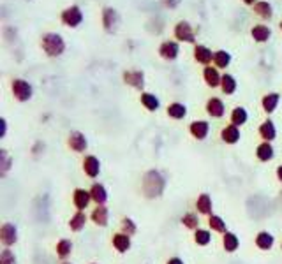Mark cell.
<instances>
[{"mask_svg": "<svg viewBox=\"0 0 282 264\" xmlns=\"http://www.w3.org/2000/svg\"><path fill=\"white\" fill-rule=\"evenodd\" d=\"M166 178L157 169H150L141 178V192L147 199H159L166 190Z\"/></svg>", "mask_w": 282, "mask_h": 264, "instance_id": "6da1fadb", "label": "cell"}, {"mask_svg": "<svg viewBox=\"0 0 282 264\" xmlns=\"http://www.w3.org/2000/svg\"><path fill=\"white\" fill-rule=\"evenodd\" d=\"M43 50L46 51L48 57H60L62 53L65 51V43L62 39V36L58 34H44L43 36Z\"/></svg>", "mask_w": 282, "mask_h": 264, "instance_id": "7a4b0ae2", "label": "cell"}, {"mask_svg": "<svg viewBox=\"0 0 282 264\" xmlns=\"http://www.w3.org/2000/svg\"><path fill=\"white\" fill-rule=\"evenodd\" d=\"M11 90H13V95H15L20 102H27V100H30V99H32V95H34L32 85H30L29 81H25V79H22V78L13 79Z\"/></svg>", "mask_w": 282, "mask_h": 264, "instance_id": "3957f363", "label": "cell"}, {"mask_svg": "<svg viewBox=\"0 0 282 264\" xmlns=\"http://www.w3.org/2000/svg\"><path fill=\"white\" fill-rule=\"evenodd\" d=\"M0 243L8 248L18 243V227L13 222H4L0 227Z\"/></svg>", "mask_w": 282, "mask_h": 264, "instance_id": "277c9868", "label": "cell"}, {"mask_svg": "<svg viewBox=\"0 0 282 264\" xmlns=\"http://www.w3.org/2000/svg\"><path fill=\"white\" fill-rule=\"evenodd\" d=\"M67 145H69V148H71L73 152H76V154H83V152H87V148H88V140L83 132L73 130L67 136Z\"/></svg>", "mask_w": 282, "mask_h": 264, "instance_id": "5b68a950", "label": "cell"}, {"mask_svg": "<svg viewBox=\"0 0 282 264\" xmlns=\"http://www.w3.org/2000/svg\"><path fill=\"white\" fill-rule=\"evenodd\" d=\"M62 22L67 27H71V29H74V27H78L83 22V13L78 6H71V8H67L62 13Z\"/></svg>", "mask_w": 282, "mask_h": 264, "instance_id": "8992f818", "label": "cell"}, {"mask_svg": "<svg viewBox=\"0 0 282 264\" xmlns=\"http://www.w3.org/2000/svg\"><path fill=\"white\" fill-rule=\"evenodd\" d=\"M111 245L115 246V250L118 253H127L132 246V236L125 234V232H115L111 238Z\"/></svg>", "mask_w": 282, "mask_h": 264, "instance_id": "52a82bcc", "label": "cell"}, {"mask_svg": "<svg viewBox=\"0 0 282 264\" xmlns=\"http://www.w3.org/2000/svg\"><path fill=\"white\" fill-rule=\"evenodd\" d=\"M73 203H74V206H76L78 211H85L88 208V204L92 203L90 190L81 189V187L74 189V192H73Z\"/></svg>", "mask_w": 282, "mask_h": 264, "instance_id": "ba28073f", "label": "cell"}, {"mask_svg": "<svg viewBox=\"0 0 282 264\" xmlns=\"http://www.w3.org/2000/svg\"><path fill=\"white\" fill-rule=\"evenodd\" d=\"M90 220L94 222L99 227H108L109 224V208L106 204H101V206H95L94 211L90 213Z\"/></svg>", "mask_w": 282, "mask_h": 264, "instance_id": "9c48e42d", "label": "cell"}, {"mask_svg": "<svg viewBox=\"0 0 282 264\" xmlns=\"http://www.w3.org/2000/svg\"><path fill=\"white\" fill-rule=\"evenodd\" d=\"M122 79L125 85L132 86V88L141 90L145 86V74H143V71H125L122 74Z\"/></svg>", "mask_w": 282, "mask_h": 264, "instance_id": "30bf717a", "label": "cell"}, {"mask_svg": "<svg viewBox=\"0 0 282 264\" xmlns=\"http://www.w3.org/2000/svg\"><path fill=\"white\" fill-rule=\"evenodd\" d=\"M83 173L88 178H97L101 175V161L95 155H87L83 159Z\"/></svg>", "mask_w": 282, "mask_h": 264, "instance_id": "8fae6325", "label": "cell"}, {"mask_svg": "<svg viewBox=\"0 0 282 264\" xmlns=\"http://www.w3.org/2000/svg\"><path fill=\"white\" fill-rule=\"evenodd\" d=\"M196 211H198L199 215H206V217L214 215L212 213V211H214V201H212L210 194H206V192L199 194L198 199H196Z\"/></svg>", "mask_w": 282, "mask_h": 264, "instance_id": "7c38bea8", "label": "cell"}, {"mask_svg": "<svg viewBox=\"0 0 282 264\" xmlns=\"http://www.w3.org/2000/svg\"><path fill=\"white\" fill-rule=\"evenodd\" d=\"M189 132L192 134V138H196L198 141L206 140L210 132V123L206 120H194L189 127Z\"/></svg>", "mask_w": 282, "mask_h": 264, "instance_id": "4fadbf2b", "label": "cell"}, {"mask_svg": "<svg viewBox=\"0 0 282 264\" xmlns=\"http://www.w3.org/2000/svg\"><path fill=\"white\" fill-rule=\"evenodd\" d=\"M90 196H92V201H94L97 206H101V204H106L108 203V189H106L102 183H99V182H95V183H92V187L90 189Z\"/></svg>", "mask_w": 282, "mask_h": 264, "instance_id": "5bb4252c", "label": "cell"}, {"mask_svg": "<svg viewBox=\"0 0 282 264\" xmlns=\"http://www.w3.org/2000/svg\"><path fill=\"white\" fill-rule=\"evenodd\" d=\"M102 25H104L106 32H115L116 25H118V15L113 8H104L102 11Z\"/></svg>", "mask_w": 282, "mask_h": 264, "instance_id": "9a60e30c", "label": "cell"}, {"mask_svg": "<svg viewBox=\"0 0 282 264\" xmlns=\"http://www.w3.org/2000/svg\"><path fill=\"white\" fill-rule=\"evenodd\" d=\"M206 113L210 114L212 118H222L226 113L224 102L217 97H212V99L206 100Z\"/></svg>", "mask_w": 282, "mask_h": 264, "instance_id": "2e32d148", "label": "cell"}, {"mask_svg": "<svg viewBox=\"0 0 282 264\" xmlns=\"http://www.w3.org/2000/svg\"><path fill=\"white\" fill-rule=\"evenodd\" d=\"M240 138H242V134H240V128L236 127V125H226L224 128L221 130V140L224 141L226 145H236L240 141Z\"/></svg>", "mask_w": 282, "mask_h": 264, "instance_id": "e0dca14e", "label": "cell"}, {"mask_svg": "<svg viewBox=\"0 0 282 264\" xmlns=\"http://www.w3.org/2000/svg\"><path fill=\"white\" fill-rule=\"evenodd\" d=\"M275 245V236L270 231H259L256 234V246L259 250H271Z\"/></svg>", "mask_w": 282, "mask_h": 264, "instance_id": "ac0fdd59", "label": "cell"}, {"mask_svg": "<svg viewBox=\"0 0 282 264\" xmlns=\"http://www.w3.org/2000/svg\"><path fill=\"white\" fill-rule=\"evenodd\" d=\"M159 53L164 60H175L178 57V53H180V46L175 41H166V43L161 44Z\"/></svg>", "mask_w": 282, "mask_h": 264, "instance_id": "d6986e66", "label": "cell"}, {"mask_svg": "<svg viewBox=\"0 0 282 264\" xmlns=\"http://www.w3.org/2000/svg\"><path fill=\"white\" fill-rule=\"evenodd\" d=\"M175 36H177V39L185 41V43H194V32L187 22H180L175 27Z\"/></svg>", "mask_w": 282, "mask_h": 264, "instance_id": "ffe728a7", "label": "cell"}, {"mask_svg": "<svg viewBox=\"0 0 282 264\" xmlns=\"http://www.w3.org/2000/svg\"><path fill=\"white\" fill-rule=\"evenodd\" d=\"M87 222H88L87 213H85V211H76L73 217L69 218V229H71L73 232H80L85 229Z\"/></svg>", "mask_w": 282, "mask_h": 264, "instance_id": "44dd1931", "label": "cell"}, {"mask_svg": "<svg viewBox=\"0 0 282 264\" xmlns=\"http://www.w3.org/2000/svg\"><path fill=\"white\" fill-rule=\"evenodd\" d=\"M222 246H224V250L228 253L236 252V250H238V246H240V238L235 234V232L226 231L224 234H222Z\"/></svg>", "mask_w": 282, "mask_h": 264, "instance_id": "7402d4cb", "label": "cell"}, {"mask_svg": "<svg viewBox=\"0 0 282 264\" xmlns=\"http://www.w3.org/2000/svg\"><path fill=\"white\" fill-rule=\"evenodd\" d=\"M256 157L259 159L261 162H270V161H273L275 150H273V147H271V143H266V141H263L261 145H257V148H256Z\"/></svg>", "mask_w": 282, "mask_h": 264, "instance_id": "603a6c76", "label": "cell"}, {"mask_svg": "<svg viewBox=\"0 0 282 264\" xmlns=\"http://www.w3.org/2000/svg\"><path fill=\"white\" fill-rule=\"evenodd\" d=\"M73 248H74V245H73V241H71V239L62 238L60 241L57 243V246H55V252H57L58 259L65 260L69 255H71V253H73Z\"/></svg>", "mask_w": 282, "mask_h": 264, "instance_id": "cb8c5ba5", "label": "cell"}, {"mask_svg": "<svg viewBox=\"0 0 282 264\" xmlns=\"http://www.w3.org/2000/svg\"><path fill=\"white\" fill-rule=\"evenodd\" d=\"M259 136L263 138V141H266V143H271V141L277 138V128H275L273 121L271 120H266L261 123L259 127Z\"/></svg>", "mask_w": 282, "mask_h": 264, "instance_id": "d4e9b609", "label": "cell"}, {"mask_svg": "<svg viewBox=\"0 0 282 264\" xmlns=\"http://www.w3.org/2000/svg\"><path fill=\"white\" fill-rule=\"evenodd\" d=\"M278 100H280V93H277V92L266 93V95L263 97V100H261V106H263V109L270 114V113H273V111L277 109Z\"/></svg>", "mask_w": 282, "mask_h": 264, "instance_id": "484cf974", "label": "cell"}, {"mask_svg": "<svg viewBox=\"0 0 282 264\" xmlns=\"http://www.w3.org/2000/svg\"><path fill=\"white\" fill-rule=\"evenodd\" d=\"M166 111H168V116L173 118V120H182V118L187 116V107L182 102H171Z\"/></svg>", "mask_w": 282, "mask_h": 264, "instance_id": "4316f807", "label": "cell"}, {"mask_svg": "<svg viewBox=\"0 0 282 264\" xmlns=\"http://www.w3.org/2000/svg\"><path fill=\"white\" fill-rule=\"evenodd\" d=\"M203 76H205L206 85L212 86V88L219 86V85H221V81H222V76L219 74V71L215 67H206L205 72H203Z\"/></svg>", "mask_w": 282, "mask_h": 264, "instance_id": "83f0119b", "label": "cell"}, {"mask_svg": "<svg viewBox=\"0 0 282 264\" xmlns=\"http://www.w3.org/2000/svg\"><path fill=\"white\" fill-rule=\"evenodd\" d=\"M212 231L210 229H203V227H199V229H196L194 231V243L196 245H199V246H206V245H210L212 243Z\"/></svg>", "mask_w": 282, "mask_h": 264, "instance_id": "f1b7e54d", "label": "cell"}, {"mask_svg": "<svg viewBox=\"0 0 282 264\" xmlns=\"http://www.w3.org/2000/svg\"><path fill=\"white\" fill-rule=\"evenodd\" d=\"M208 229L210 231L221 232V234H224V232L228 231V227H226V220L221 217V215H210L208 217Z\"/></svg>", "mask_w": 282, "mask_h": 264, "instance_id": "f546056e", "label": "cell"}, {"mask_svg": "<svg viewBox=\"0 0 282 264\" xmlns=\"http://www.w3.org/2000/svg\"><path fill=\"white\" fill-rule=\"evenodd\" d=\"M247 120H249V113H247V109L242 106H236L231 113V123L236 125V127H242L243 123H247Z\"/></svg>", "mask_w": 282, "mask_h": 264, "instance_id": "4dcf8cb0", "label": "cell"}, {"mask_svg": "<svg viewBox=\"0 0 282 264\" xmlns=\"http://www.w3.org/2000/svg\"><path fill=\"white\" fill-rule=\"evenodd\" d=\"M141 104L147 107L149 111H157L159 109V106H161V102H159V99H157L154 93H150V92H143L141 93Z\"/></svg>", "mask_w": 282, "mask_h": 264, "instance_id": "1f68e13d", "label": "cell"}, {"mask_svg": "<svg viewBox=\"0 0 282 264\" xmlns=\"http://www.w3.org/2000/svg\"><path fill=\"white\" fill-rule=\"evenodd\" d=\"M194 58L199 62V64H210V60L214 58V55H212V51H210L206 46L198 44V46L194 48Z\"/></svg>", "mask_w": 282, "mask_h": 264, "instance_id": "d6a6232c", "label": "cell"}, {"mask_svg": "<svg viewBox=\"0 0 282 264\" xmlns=\"http://www.w3.org/2000/svg\"><path fill=\"white\" fill-rule=\"evenodd\" d=\"M250 34H252V37L257 41V43H266V41L270 39V36H271V30L268 29V27H264V25H256Z\"/></svg>", "mask_w": 282, "mask_h": 264, "instance_id": "836d02e7", "label": "cell"}, {"mask_svg": "<svg viewBox=\"0 0 282 264\" xmlns=\"http://www.w3.org/2000/svg\"><path fill=\"white\" fill-rule=\"evenodd\" d=\"M11 168H13V157L8 154V150H0V175L8 176Z\"/></svg>", "mask_w": 282, "mask_h": 264, "instance_id": "e575fe53", "label": "cell"}, {"mask_svg": "<svg viewBox=\"0 0 282 264\" xmlns=\"http://www.w3.org/2000/svg\"><path fill=\"white\" fill-rule=\"evenodd\" d=\"M182 225L187 229H191V231H196V229H199V217L198 213H192V211H189V213H185L184 217L180 218Z\"/></svg>", "mask_w": 282, "mask_h": 264, "instance_id": "d590c367", "label": "cell"}, {"mask_svg": "<svg viewBox=\"0 0 282 264\" xmlns=\"http://www.w3.org/2000/svg\"><path fill=\"white\" fill-rule=\"evenodd\" d=\"M221 88L226 95H231V93L236 92V79L235 76L231 74H224L222 76V81H221Z\"/></svg>", "mask_w": 282, "mask_h": 264, "instance_id": "8d00e7d4", "label": "cell"}, {"mask_svg": "<svg viewBox=\"0 0 282 264\" xmlns=\"http://www.w3.org/2000/svg\"><path fill=\"white\" fill-rule=\"evenodd\" d=\"M120 231L125 232V234H129V236H134L137 232L136 222H134L130 217H123L122 220H120Z\"/></svg>", "mask_w": 282, "mask_h": 264, "instance_id": "74e56055", "label": "cell"}, {"mask_svg": "<svg viewBox=\"0 0 282 264\" xmlns=\"http://www.w3.org/2000/svg\"><path fill=\"white\" fill-rule=\"evenodd\" d=\"M214 62H215V65H217V67L226 69L229 65V62H231V55H229L228 51H224V50H219V51H215V53H214Z\"/></svg>", "mask_w": 282, "mask_h": 264, "instance_id": "f35d334b", "label": "cell"}, {"mask_svg": "<svg viewBox=\"0 0 282 264\" xmlns=\"http://www.w3.org/2000/svg\"><path fill=\"white\" fill-rule=\"evenodd\" d=\"M254 11H256V15L257 16H261V18H264V20H270L271 18V6L268 4V2H256L254 4Z\"/></svg>", "mask_w": 282, "mask_h": 264, "instance_id": "ab89813d", "label": "cell"}, {"mask_svg": "<svg viewBox=\"0 0 282 264\" xmlns=\"http://www.w3.org/2000/svg\"><path fill=\"white\" fill-rule=\"evenodd\" d=\"M18 259H16V253L13 252L11 248L4 246V250L0 252V264H16Z\"/></svg>", "mask_w": 282, "mask_h": 264, "instance_id": "60d3db41", "label": "cell"}, {"mask_svg": "<svg viewBox=\"0 0 282 264\" xmlns=\"http://www.w3.org/2000/svg\"><path fill=\"white\" fill-rule=\"evenodd\" d=\"M0 125H2V134H0V136L6 138V134H8V120L2 118V120H0Z\"/></svg>", "mask_w": 282, "mask_h": 264, "instance_id": "b9f144b4", "label": "cell"}, {"mask_svg": "<svg viewBox=\"0 0 282 264\" xmlns=\"http://www.w3.org/2000/svg\"><path fill=\"white\" fill-rule=\"evenodd\" d=\"M166 264H185L184 259H180V257H170V259L166 260Z\"/></svg>", "mask_w": 282, "mask_h": 264, "instance_id": "7bdbcfd3", "label": "cell"}, {"mask_svg": "<svg viewBox=\"0 0 282 264\" xmlns=\"http://www.w3.org/2000/svg\"><path fill=\"white\" fill-rule=\"evenodd\" d=\"M180 2H182V0H164V4H166L168 8H177Z\"/></svg>", "mask_w": 282, "mask_h": 264, "instance_id": "ee69618b", "label": "cell"}, {"mask_svg": "<svg viewBox=\"0 0 282 264\" xmlns=\"http://www.w3.org/2000/svg\"><path fill=\"white\" fill-rule=\"evenodd\" d=\"M275 175H277V180H278V182L282 183V164L278 166L277 169H275Z\"/></svg>", "mask_w": 282, "mask_h": 264, "instance_id": "f6af8a7d", "label": "cell"}, {"mask_svg": "<svg viewBox=\"0 0 282 264\" xmlns=\"http://www.w3.org/2000/svg\"><path fill=\"white\" fill-rule=\"evenodd\" d=\"M243 2H245V4H249V6H250V4H254V2H256V0H243Z\"/></svg>", "mask_w": 282, "mask_h": 264, "instance_id": "bcb514c9", "label": "cell"}, {"mask_svg": "<svg viewBox=\"0 0 282 264\" xmlns=\"http://www.w3.org/2000/svg\"><path fill=\"white\" fill-rule=\"evenodd\" d=\"M60 264H73V262H69V260H64V262H60Z\"/></svg>", "mask_w": 282, "mask_h": 264, "instance_id": "7dc6e473", "label": "cell"}, {"mask_svg": "<svg viewBox=\"0 0 282 264\" xmlns=\"http://www.w3.org/2000/svg\"><path fill=\"white\" fill-rule=\"evenodd\" d=\"M90 264H97V262H90Z\"/></svg>", "mask_w": 282, "mask_h": 264, "instance_id": "c3c4849f", "label": "cell"}, {"mask_svg": "<svg viewBox=\"0 0 282 264\" xmlns=\"http://www.w3.org/2000/svg\"><path fill=\"white\" fill-rule=\"evenodd\" d=\"M280 250H282V243H280Z\"/></svg>", "mask_w": 282, "mask_h": 264, "instance_id": "681fc988", "label": "cell"}, {"mask_svg": "<svg viewBox=\"0 0 282 264\" xmlns=\"http://www.w3.org/2000/svg\"><path fill=\"white\" fill-rule=\"evenodd\" d=\"M280 29H282V23H280Z\"/></svg>", "mask_w": 282, "mask_h": 264, "instance_id": "f907efd6", "label": "cell"}]
</instances>
